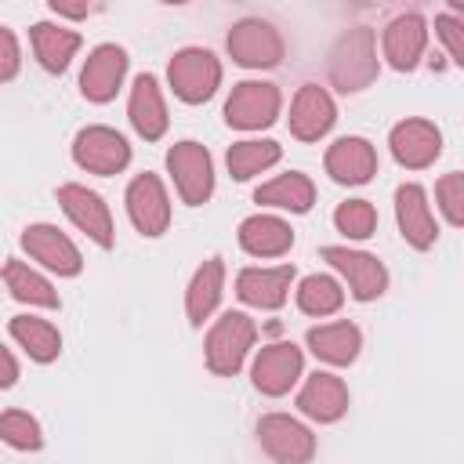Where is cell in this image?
Masks as SVG:
<instances>
[{
    "label": "cell",
    "instance_id": "f1b7e54d",
    "mask_svg": "<svg viewBox=\"0 0 464 464\" xmlns=\"http://www.w3.org/2000/svg\"><path fill=\"white\" fill-rule=\"evenodd\" d=\"M4 286L11 290L14 301H25V304H40V308H58L62 304L58 301V290L44 276H36L29 265H22L18 257H7V265H4Z\"/></svg>",
    "mask_w": 464,
    "mask_h": 464
},
{
    "label": "cell",
    "instance_id": "7c38bea8",
    "mask_svg": "<svg viewBox=\"0 0 464 464\" xmlns=\"http://www.w3.org/2000/svg\"><path fill=\"white\" fill-rule=\"evenodd\" d=\"M58 203H62V210L69 214V221L80 232H87L105 250L112 246V214H109V207H105V199L98 192H91L83 185H62L58 188Z\"/></svg>",
    "mask_w": 464,
    "mask_h": 464
},
{
    "label": "cell",
    "instance_id": "4316f807",
    "mask_svg": "<svg viewBox=\"0 0 464 464\" xmlns=\"http://www.w3.org/2000/svg\"><path fill=\"white\" fill-rule=\"evenodd\" d=\"M7 334H11V337L25 348V355L36 359V362H54L58 352H62V334H58L47 319H36V315H11Z\"/></svg>",
    "mask_w": 464,
    "mask_h": 464
},
{
    "label": "cell",
    "instance_id": "484cf974",
    "mask_svg": "<svg viewBox=\"0 0 464 464\" xmlns=\"http://www.w3.org/2000/svg\"><path fill=\"white\" fill-rule=\"evenodd\" d=\"M254 199L265 203V207H279V210L304 214V210H312V203H315V185H312V178L290 170V174H279V178H272L268 185H261V188L254 192Z\"/></svg>",
    "mask_w": 464,
    "mask_h": 464
},
{
    "label": "cell",
    "instance_id": "d6986e66",
    "mask_svg": "<svg viewBox=\"0 0 464 464\" xmlns=\"http://www.w3.org/2000/svg\"><path fill=\"white\" fill-rule=\"evenodd\" d=\"M297 410H301L304 417L319 420V424H334V420L344 417V410H348V388H344V381L334 377V373L315 370V373L304 381V388L297 392Z\"/></svg>",
    "mask_w": 464,
    "mask_h": 464
},
{
    "label": "cell",
    "instance_id": "7402d4cb",
    "mask_svg": "<svg viewBox=\"0 0 464 464\" xmlns=\"http://www.w3.org/2000/svg\"><path fill=\"white\" fill-rule=\"evenodd\" d=\"M127 116L134 123V130L145 138V141H160L163 130H167V105H163V94H160V83L152 72H141L130 87V105H127Z\"/></svg>",
    "mask_w": 464,
    "mask_h": 464
},
{
    "label": "cell",
    "instance_id": "2e32d148",
    "mask_svg": "<svg viewBox=\"0 0 464 464\" xmlns=\"http://www.w3.org/2000/svg\"><path fill=\"white\" fill-rule=\"evenodd\" d=\"M395 218H399V232L410 246L417 250H428L439 236V225H435V214L428 207V192L413 181L399 185L395 188Z\"/></svg>",
    "mask_w": 464,
    "mask_h": 464
},
{
    "label": "cell",
    "instance_id": "d590c367",
    "mask_svg": "<svg viewBox=\"0 0 464 464\" xmlns=\"http://www.w3.org/2000/svg\"><path fill=\"white\" fill-rule=\"evenodd\" d=\"M18 72V40H14V29L0 25V80H14Z\"/></svg>",
    "mask_w": 464,
    "mask_h": 464
},
{
    "label": "cell",
    "instance_id": "ba28073f",
    "mask_svg": "<svg viewBox=\"0 0 464 464\" xmlns=\"http://www.w3.org/2000/svg\"><path fill=\"white\" fill-rule=\"evenodd\" d=\"M72 160L91 174H120L130 163V145L112 127H83L72 141Z\"/></svg>",
    "mask_w": 464,
    "mask_h": 464
},
{
    "label": "cell",
    "instance_id": "74e56055",
    "mask_svg": "<svg viewBox=\"0 0 464 464\" xmlns=\"http://www.w3.org/2000/svg\"><path fill=\"white\" fill-rule=\"evenodd\" d=\"M51 7H54L58 14H69V18H83V14H91V11H94V7H87V4H80V7H69V4H58V0H54Z\"/></svg>",
    "mask_w": 464,
    "mask_h": 464
},
{
    "label": "cell",
    "instance_id": "4dcf8cb0",
    "mask_svg": "<svg viewBox=\"0 0 464 464\" xmlns=\"http://www.w3.org/2000/svg\"><path fill=\"white\" fill-rule=\"evenodd\" d=\"M344 304V290L334 276H304L297 286V308L304 315H334Z\"/></svg>",
    "mask_w": 464,
    "mask_h": 464
},
{
    "label": "cell",
    "instance_id": "603a6c76",
    "mask_svg": "<svg viewBox=\"0 0 464 464\" xmlns=\"http://www.w3.org/2000/svg\"><path fill=\"white\" fill-rule=\"evenodd\" d=\"M239 246L254 257H279L294 246V228L283 218L272 214H254L239 225Z\"/></svg>",
    "mask_w": 464,
    "mask_h": 464
},
{
    "label": "cell",
    "instance_id": "f35d334b",
    "mask_svg": "<svg viewBox=\"0 0 464 464\" xmlns=\"http://www.w3.org/2000/svg\"><path fill=\"white\" fill-rule=\"evenodd\" d=\"M450 14H460L464 18V0H450Z\"/></svg>",
    "mask_w": 464,
    "mask_h": 464
},
{
    "label": "cell",
    "instance_id": "52a82bcc",
    "mask_svg": "<svg viewBox=\"0 0 464 464\" xmlns=\"http://www.w3.org/2000/svg\"><path fill=\"white\" fill-rule=\"evenodd\" d=\"M228 54L246 69H272L283 62V36L261 18H243L228 29Z\"/></svg>",
    "mask_w": 464,
    "mask_h": 464
},
{
    "label": "cell",
    "instance_id": "ac0fdd59",
    "mask_svg": "<svg viewBox=\"0 0 464 464\" xmlns=\"http://www.w3.org/2000/svg\"><path fill=\"white\" fill-rule=\"evenodd\" d=\"M326 174L341 185H366L377 174V152L366 138H337L326 149Z\"/></svg>",
    "mask_w": 464,
    "mask_h": 464
},
{
    "label": "cell",
    "instance_id": "9a60e30c",
    "mask_svg": "<svg viewBox=\"0 0 464 464\" xmlns=\"http://www.w3.org/2000/svg\"><path fill=\"white\" fill-rule=\"evenodd\" d=\"M22 246L29 250L33 261H40L44 268H51L58 276H76L83 268V257H80L76 243L54 225H29L22 232Z\"/></svg>",
    "mask_w": 464,
    "mask_h": 464
},
{
    "label": "cell",
    "instance_id": "83f0119b",
    "mask_svg": "<svg viewBox=\"0 0 464 464\" xmlns=\"http://www.w3.org/2000/svg\"><path fill=\"white\" fill-rule=\"evenodd\" d=\"M29 40H33V51H36V58L47 72H62L69 65V58L76 54V47H80V33L51 25V22H36L29 29Z\"/></svg>",
    "mask_w": 464,
    "mask_h": 464
},
{
    "label": "cell",
    "instance_id": "44dd1931",
    "mask_svg": "<svg viewBox=\"0 0 464 464\" xmlns=\"http://www.w3.org/2000/svg\"><path fill=\"white\" fill-rule=\"evenodd\" d=\"M294 283V265H276V268H243L236 279V294L239 301L254 304V308H279L290 294Z\"/></svg>",
    "mask_w": 464,
    "mask_h": 464
},
{
    "label": "cell",
    "instance_id": "d4e9b609",
    "mask_svg": "<svg viewBox=\"0 0 464 464\" xmlns=\"http://www.w3.org/2000/svg\"><path fill=\"white\" fill-rule=\"evenodd\" d=\"M221 290H225V265H221V257H210L196 268V276L185 290V312H188L192 326H203V319L218 308Z\"/></svg>",
    "mask_w": 464,
    "mask_h": 464
},
{
    "label": "cell",
    "instance_id": "8992f818",
    "mask_svg": "<svg viewBox=\"0 0 464 464\" xmlns=\"http://www.w3.org/2000/svg\"><path fill=\"white\" fill-rule=\"evenodd\" d=\"M257 442L279 464H308L315 453V435L286 413H265L257 420Z\"/></svg>",
    "mask_w": 464,
    "mask_h": 464
},
{
    "label": "cell",
    "instance_id": "f546056e",
    "mask_svg": "<svg viewBox=\"0 0 464 464\" xmlns=\"http://www.w3.org/2000/svg\"><path fill=\"white\" fill-rule=\"evenodd\" d=\"M279 156H283V149H279L276 141H268V138L254 141V138H250V141H236V145L228 149L225 163H228V174H232L236 181H246V178L268 170L272 163H279Z\"/></svg>",
    "mask_w": 464,
    "mask_h": 464
},
{
    "label": "cell",
    "instance_id": "4fadbf2b",
    "mask_svg": "<svg viewBox=\"0 0 464 464\" xmlns=\"http://www.w3.org/2000/svg\"><path fill=\"white\" fill-rule=\"evenodd\" d=\"M388 145H392V156H395L402 167L424 170V167H431V163L439 160V152H442V134H439V127H435L431 120H402V123L392 127Z\"/></svg>",
    "mask_w": 464,
    "mask_h": 464
},
{
    "label": "cell",
    "instance_id": "ffe728a7",
    "mask_svg": "<svg viewBox=\"0 0 464 464\" xmlns=\"http://www.w3.org/2000/svg\"><path fill=\"white\" fill-rule=\"evenodd\" d=\"M424 44H428V25L417 11H406V14H399L384 25V58L399 72H410L420 62Z\"/></svg>",
    "mask_w": 464,
    "mask_h": 464
},
{
    "label": "cell",
    "instance_id": "6da1fadb",
    "mask_svg": "<svg viewBox=\"0 0 464 464\" xmlns=\"http://www.w3.org/2000/svg\"><path fill=\"white\" fill-rule=\"evenodd\" d=\"M330 83L344 94H355L362 87H370L377 80V47H373V29L355 25L348 33L337 36V44L330 47V62H326Z\"/></svg>",
    "mask_w": 464,
    "mask_h": 464
},
{
    "label": "cell",
    "instance_id": "e575fe53",
    "mask_svg": "<svg viewBox=\"0 0 464 464\" xmlns=\"http://www.w3.org/2000/svg\"><path fill=\"white\" fill-rule=\"evenodd\" d=\"M435 33H439V40L446 44V51H450V58L464 69V18H457V14H439L435 18Z\"/></svg>",
    "mask_w": 464,
    "mask_h": 464
},
{
    "label": "cell",
    "instance_id": "1f68e13d",
    "mask_svg": "<svg viewBox=\"0 0 464 464\" xmlns=\"http://www.w3.org/2000/svg\"><path fill=\"white\" fill-rule=\"evenodd\" d=\"M334 225H337V232L348 236V239H366V236H373V228H377V210H373L370 199H344V203L334 210Z\"/></svg>",
    "mask_w": 464,
    "mask_h": 464
},
{
    "label": "cell",
    "instance_id": "9c48e42d",
    "mask_svg": "<svg viewBox=\"0 0 464 464\" xmlns=\"http://www.w3.org/2000/svg\"><path fill=\"white\" fill-rule=\"evenodd\" d=\"M301 370H304L301 348L290 344V341H276V344H265V348L257 352L250 377H254V388H257L261 395H272V399H276V395H286V392L297 384Z\"/></svg>",
    "mask_w": 464,
    "mask_h": 464
},
{
    "label": "cell",
    "instance_id": "5b68a950",
    "mask_svg": "<svg viewBox=\"0 0 464 464\" xmlns=\"http://www.w3.org/2000/svg\"><path fill=\"white\" fill-rule=\"evenodd\" d=\"M279 116V87L265 80H243L225 102V120L236 130H261Z\"/></svg>",
    "mask_w": 464,
    "mask_h": 464
},
{
    "label": "cell",
    "instance_id": "8fae6325",
    "mask_svg": "<svg viewBox=\"0 0 464 464\" xmlns=\"http://www.w3.org/2000/svg\"><path fill=\"white\" fill-rule=\"evenodd\" d=\"M323 261L334 265V268L348 279L355 301H373V297H381L384 286H388V272H384V265H381L373 254L348 250V246H323Z\"/></svg>",
    "mask_w": 464,
    "mask_h": 464
},
{
    "label": "cell",
    "instance_id": "d6a6232c",
    "mask_svg": "<svg viewBox=\"0 0 464 464\" xmlns=\"http://www.w3.org/2000/svg\"><path fill=\"white\" fill-rule=\"evenodd\" d=\"M0 431H4V442L14 446V450H40V446H44L40 424H36V417H29L25 410H4Z\"/></svg>",
    "mask_w": 464,
    "mask_h": 464
},
{
    "label": "cell",
    "instance_id": "836d02e7",
    "mask_svg": "<svg viewBox=\"0 0 464 464\" xmlns=\"http://www.w3.org/2000/svg\"><path fill=\"white\" fill-rule=\"evenodd\" d=\"M435 196H439V207L446 214L450 225L464 228V174L453 170V174H442L439 185H435Z\"/></svg>",
    "mask_w": 464,
    "mask_h": 464
},
{
    "label": "cell",
    "instance_id": "3957f363",
    "mask_svg": "<svg viewBox=\"0 0 464 464\" xmlns=\"http://www.w3.org/2000/svg\"><path fill=\"white\" fill-rule=\"evenodd\" d=\"M167 76H170V87H174V94L181 102L199 105V102H207L218 91V83H221V62L210 51H203V47H181L170 58Z\"/></svg>",
    "mask_w": 464,
    "mask_h": 464
},
{
    "label": "cell",
    "instance_id": "e0dca14e",
    "mask_svg": "<svg viewBox=\"0 0 464 464\" xmlns=\"http://www.w3.org/2000/svg\"><path fill=\"white\" fill-rule=\"evenodd\" d=\"M334 120H337L334 98L319 83H304L294 94V105H290V134L297 141H319L334 127Z\"/></svg>",
    "mask_w": 464,
    "mask_h": 464
},
{
    "label": "cell",
    "instance_id": "277c9868",
    "mask_svg": "<svg viewBox=\"0 0 464 464\" xmlns=\"http://www.w3.org/2000/svg\"><path fill=\"white\" fill-rule=\"evenodd\" d=\"M167 170H170V178L178 185V196L188 207H199V203L210 199V192H214V163H210V152L199 141H178L167 152Z\"/></svg>",
    "mask_w": 464,
    "mask_h": 464
},
{
    "label": "cell",
    "instance_id": "7a4b0ae2",
    "mask_svg": "<svg viewBox=\"0 0 464 464\" xmlns=\"http://www.w3.org/2000/svg\"><path fill=\"white\" fill-rule=\"evenodd\" d=\"M254 337H257V326H254L250 315L225 312L207 334V366H210V373H218V377L239 373L246 352L254 348Z\"/></svg>",
    "mask_w": 464,
    "mask_h": 464
},
{
    "label": "cell",
    "instance_id": "cb8c5ba5",
    "mask_svg": "<svg viewBox=\"0 0 464 464\" xmlns=\"http://www.w3.org/2000/svg\"><path fill=\"white\" fill-rule=\"evenodd\" d=\"M308 348L315 352V359L330 362V366H348L359 348H362V334L355 323H326V326H312L308 330Z\"/></svg>",
    "mask_w": 464,
    "mask_h": 464
},
{
    "label": "cell",
    "instance_id": "30bf717a",
    "mask_svg": "<svg viewBox=\"0 0 464 464\" xmlns=\"http://www.w3.org/2000/svg\"><path fill=\"white\" fill-rule=\"evenodd\" d=\"M127 214L141 236H163L170 225V199L156 174H138L127 185Z\"/></svg>",
    "mask_w": 464,
    "mask_h": 464
},
{
    "label": "cell",
    "instance_id": "5bb4252c",
    "mask_svg": "<svg viewBox=\"0 0 464 464\" xmlns=\"http://www.w3.org/2000/svg\"><path fill=\"white\" fill-rule=\"evenodd\" d=\"M127 72V51L116 44H102L87 54V65L80 72V91L87 102H112Z\"/></svg>",
    "mask_w": 464,
    "mask_h": 464
},
{
    "label": "cell",
    "instance_id": "8d00e7d4",
    "mask_svg": "<svg viewBox=\"0 0 464 464\" xmlns=\"http://www.w3.org/2000/svg\"><path fill=\"white\" fill-rule=\"evenodd\" d=\"M14 377H18V362H14L11 348H4V388H11V384H14Z\"/></svg>",
    "mask_w": 464,
    "mask_h": 464
}]
</instances>
